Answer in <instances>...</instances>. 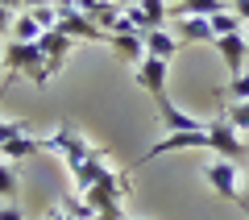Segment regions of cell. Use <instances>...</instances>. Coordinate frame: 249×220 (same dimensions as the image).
Instances as JSON below:
<instances>
[{
  "mask_svg": "<svg viewBox=\"0 0 249 220\" xmlns=\"http://www.w3.org/2000/svg\"><path fill=\"white\" fill-rule=\"evenodd\" d=\"M17 162H0V200H13L17 195Z\"/></svg>",
  "mask_w": 249,
  "mask_h": 220,
  "instance_id": "obj_19",
  "label": "cell"
},
{
  "mask_svg": "<svg viewBox=\"0 0 249 220\" xmlns=\"http://www.w3.org/2000/svg\"><path fill=\"white\" fill-rule=\"evenodd\" d=\"M0 58H4V79H0V92L9 88L17 75H25V79H34V88H46V54L37 42H9L4 50H0Z\"/></svg>",
  "mask_w": 249,
  "mask_h": 220,
  "instance_id": "obj_1",
  "label": "cell"
},
{
  "mask_svg": "<svg viewBox=\"0 0 249 220\" xmlns=\"http://www.w3.org/2000/svg\"><path fill=\"white\" fill-rule=\"evenodd\" d=\"M232 13H237L241 21H249V0H232Z\"/></svg>",
  "mask_w": 249,
  "mask_h": 220,
  "instance_id": "obj_28",
  "label": "cell"
},
{
  "mask_svg": "<svg viewBox=\"0 0 249 220\" xmlns=\"http://www.w3.org/2000/svg\"><path fill=\"white\" fill-rule=\"evenodd\" d=\"M208 133H212V154H220V158H229V162H245L249 158V137H241L229 125L224 112L208 121Z\"/></svg>",
  "mask_w": 249,
  "mask_h": 220,
  "instance_id": "obj_3",
  "label": "cell"
},
{
  "mask_svg": "<svg viewBox=\"0 0 249 220\" xmlns=\"http://www.w3.org/2000/svg\"><path fill=\"white\" fill-rule=\"evenodd\" d=\"M13 21H17V13H13L9 4H0V34H9V29H13Z\"/></svg>",
  "mask_w": 249,
  "mask_h": 220,
  "instance_id": "obj_25",
  "label": "cell"
},
{
  "mask_svg": "<svg viewBox=\"0 0 249 220\" xmlns=\"http://www.w3.org/2000/svg\"><path fill=\"white\" fill-rule=\"evenodd\" d=\"M154 104H158V116H162V125H166V133H196V129H204V125H208V121H199V116L183 112L170 96H158Z\"/></svg>",
  "mask_w": 249,
  "mask_h": 220,
  "instance_id": "obj_8",
  "label": "cell"
},
{
  "mask_svg": "<svg viewBox=\"0 0 249 220\" xmlns=\"http://www.w3.org/2000/svg\"><path fill=\"white\" fill-rule=\"evenodd\" d=\"M212 29H216V37H229V34H241V17L232 9H224V13H216L212 17Z\"/></svg>",
  "mask_w": 249,
  "mask_h": 220,
  "instance_id": "obj_20",
  "label": "cell"
},
{
  "mask_svg": "<svg viewBox=\"0 0 249 220\" xmlns=\"http://www.w3.org/2000/svg\"><path fill=\"white\" fill-rule=\"evenodd\" d=\"M224 116H229V125L237 133H249V100H232V104L224 108Z\"/></svg>",
  "mask_w": 249,
  "mask_h": 220,
  "instance_id": "obj_18",
  "label": "cell"
},
{
  "mask_svg": "<svg viewBox=\"0 0 249 220\" xmlns=\"http://www.w3.org/2000/svg\"><path fill=\"white\" fill-rule=\"evenodd\" d=\"M216 50H220V62L232 71V75H241V67H245V54H249V42L241 34H229V37H216Z\"/></svg>",
  "mask_w": 249,
  "mask_h": 220,
  "instance_id": "obj_10",
  "label": "cell"
},
{
  "mask_svg": "<svg viewBox=\"0 0 249 220\" xmlns=\"http://www.w3.org/2000/svg\"><path fill=\"white\" fill-rule=\"evenodd\" d=\"M241 187H245V191H241V203H237V208L249 212V166H245V175H241Z\"/></svg>",
  "mask_w": 249,
  "mask_h": 220,
  "instance_id": "obj_27",
  "label": "cell"
},
{
  "mask_svg": "<svg viewBox=\"0 0 249 220\" xmlns=\"http://www.w3.org/2000/svg\"><path fill=\"white\" fill-rule=\"evenodd\" d=\"M21 133H29L25 121H0V146H4V141H13V137H21Z\"/></svg>",
  "mask_w": 249,
  "mask_h": 220,
  "instance_id": "obj_23",
  "label": "cell"
},
{
  "mask_svg": "<svg viewBox=\"0 0 249 220\" xmlns=\"http://www.w3.org/2000/svg\"><path fill=\"white\" fill-rule=\"evenodd\" d=\"M37 46H42V54H46V83H50L54 75L62 71V62H67V54H71L75 37H67L62 29H46V34L37 37Z\"/></svg>",
  "mask_w": 249,
  "mask_h": 220,
  "instance_id": "obj_6",
  "label": "cell"
},
{
  "mask_svg": "<svg viewBox=\"0 0 249 220\" xmlns=\"http://www.w3.org/2000/svg\"><path fill=\"white\" fill-rule=\"evenodd\" d=\"M133 75H137V83H142V88L150 92L154 100L166 96V58H154V54H145V58L133 67Z\"/></svg>",
  "mask_w": 249,
  "mask_h": 220,
  "instance_id": "obj_9",
  "label": "cell"
},
{
  "mask_svg": "<svg viewBox=\"0 0 249 220\" xmlns=\"http://www.w3.org/2000/svg\"><path fill=\"white\" fill-rule=\"evenodd\" d=\"M37 150H46V137L21 133V137H13V141H4V146H0V158H4V162H25L29 154H37Z\"/></svg>",
  "mask_w": 249,
  "mask_h": 220,
  "instance_id": "obj_11",
  "label": "cell"
},
{
  "mask_svg": "<svg viewBox=\"0 0 249 220\" xmlns=\"http://www.w3.org/2000/svg\"><path fill=\"white\" fill-rule=\"evenodd\" d=\"M229 100H249V71H241V75L229 79Z\"/></svg>",
  "mask_w": 249,
  "mask_h": 220,
  "instance_id": "obj_22",
  "label": "cell"
},
{
  "mask_svg": "<svg viewBox=\"0 0 249 220\" xmlns=\"http://www.w3.org/2000/svg\"><path fill=\"white\" fill-rule=\"evenodd\" d=\"M245 42H249V37H245Z\"/></svg>",
  "mask_w": 249,
  "mask_h": 220,
  "instance_id": "obj_32",
  "label": "cell"
},
{
  "mask_svg": "<svg viewBox=\"0 0 249 220\" xmlns=\"http://www.w3.org/2000/svg\"><path fill=\"white\" fill-rule=\"evenodd\" d=\"M108 46H112L124 62H133V67L145 58V34H108Z\"/></svg>",
  "mask_w": 249,
  "mask_h": 220,
  "instance_id": "obj_13",
  "label": "cell"
},
{
  "mask_svg": "<svg viewBox=\"0 0 249 220\" xmlns=\"http://www.w3.org/2000/svg\"><path fill=\"white\" fill-rule=\"evenodd\" d=\"M166 4H170V9H175V4H183V0H166Z\"/></svg>",
  "mask_w": 249,
  "mask_h": 220,
  "instance_id": "obj_30",
  "label": "cell"
},
{
  "mask_svg": "<svg viewBox=\"0 0 249 220\" xmlns=\"http://www.w3.org/2000/svg\"><path fill=\"white\" fill-rule=\"evenodd\" d=\"M137 9L145 13V21H150V29H162L170 17V4L166 0H137Z\"/></svg>",
  "mask_w": 249,
  "mask_h": 220,
  "instance_id": "obj_17",
  "label": "cell"
},
{
  "mask_svg": "<svg viewBox=\"0 0 249 220\" xmlns=\"http://www.w3.org/2000/svg\"><path fill=\"white\" fill-rule=\"evenodd\" d=\"M224 9H232L229 0H183V4H175L170 9V17H216V13H224Z\"/></svg>",
  "mask_w": 249,
  "mask_h": 220,
  "instance_id": "obj_14",
  "label": "cell"
},
{
  "mask_svg": "<svg viewBox=\"0 0 249 220\" xmlns=\"http://www.w3.org/2000/svg\"><path fill=\"white\" fill-rule=\"evenodd\" d=\"M46 150H62V158H67V170H71V179L83 170V162H88V154L96 150L88 137H83L79 129H71V125H62L58 133H50L46 137Z\"/></svg>",
  "mask_w": 249,
  "mask_h": 220,
  "instance_id": "obj_2",
  "label": "cell"
},
{
  "mask_svg": "<svg viewBox=\"0 0 249 220\" xmlns=\"http://www.w3.org/2000/svg\"><path fill=\"white\" fill-rule=\"evenodd\" d=\"M112 4L116 9H129V4H137V0H112Z\"/></svg>",
  "mask_w": 249,
  "mask_h": 220,
  "instance_id": "obj_29",
  "label": "cell"
},
{
  "mask_svg": "<svg viewBox=\"0 0 249 220\" xmlns=\"http://www.w3.org/2000/svg\"><path fill=\"white\" fill-rule=\"evenodd\" d=\"M62 212H67L71 220H91V216H96V212L88 208V200H83V195H67V200H62Z\"/></svg>",
  "mask_w": 249,
  "mask_h": 220,
  "instance_id": "obj_21",
  "label": "cell"
},
{
  "mask_svg": "<svg viewBox=\"0 0 249 220\" xmlns=\"http://www.w3.org/2000/svg\"><path fill=\"white\" fill-rule=\"evenodd\" d=\"M204 179L212 183V191L220 195V200L241 203V170H237V162H229V158H212V162H204Z\"/></svg>",
  "mask_w": 249,
  "mask_h": 220,
  "instance_id": "obj_4",
  "label": "cell"
},
{
  "mask_svg": "<svg viewBox=\"0 0 249 220\" xmlns=\"http://www.w3.org/2000/svg\"><path fill=\"white\" fill-rule=\"evenodd\" d=\"M54 29H62L67 37H83V42H108V34L88 17V13H79V9L58 13V25H54Z\"/></svg>",
  "mask_w": 249,
  "mask_h": 220,
  "instance_id": "obj_7",
  "label": "cell"
},
{
  "mask_svg": "<svg viewBox=\"0 0 249 220\" xmlns=\"http://www.w3.org/2000/svg\"><path fill=\"white\" fill-rule=\"evenodd\" d=\"M129 220H137V216H129Z\"/></svg>",
  "mask_w": 249,
  "mask_h": 220,
  "instance_id": "obj_31",
  "label": "cell"
},
{
  "mask_svg": "<svg viewBox=\"0 0 249 220\" xmlns=\"http://www.w3.org/2000/svg\"><path fill=\"white\" fill-rule=\"evenodd\" d=\"M46 29L34 21V13H17V21H13V42H37Z\"/></svg>",
  "mask_w": 249,
  "mask_h": 220,
  "instance_id": "obj_16",
  "label": "cell"
},
{
  "mask_svg": "<svg viewBox=\"0 0 249 220\" xmlns=\"http://www.w3.org/2000/svg\"><path fill=\"white\" fill-rule=\"evenodd\" d=\"M178 46H183V42H178L166 25H162V29H145V54H154V58H166L170 62L178 54Z\"/></svg>",
  "mask_w": 249,
  "mask_h": 220,
  "instance_id": "obj_12",
  "label": "cell"
},
{
  "mask_svg": "<svg viewBox=\"0 0 249 220\" xmlns=\"http://www.w3.org/2000/svg\"><path fill=\"white\" fill-rule=\"evenodd\" d=\"M178 42H216V29H212V17H183L178 21Z\"/></svg>",
  "mask_w": 249,
  "mask_h": 220,
  "instance_id": "obj_15",
  "label": "cell"
},
{
  "mask_svg": "<svg viewBox=\"0 0 249 220\" xmlns=\"http://www.w3.org/2000/svg\"><path fill=\"white\" fill-rule=\"evenodd\" d=\"M0 220H25V212H21L17 203L9 200V203H0Z\"/></svg>",
  "mask_w": 249,
  "mask_h": 220,
  "instance_id": "obj_24",
  "label": "cell"
},
{
  "mask_svg": "<svg viewBox=\"0 0 249 220\" xmlns=\"http://www.w3.org/2000/svg\"><path fill=\"white\" fill-rule=\"evenodd\" d=\"M175 150H212V133H208V125H204V129H196V133H166L162 141H154V146H150V154H142V162H154V158L175 154Z\"/></svg>",
  "mask_w": 249,
  "mask_h": 220,
  "instance_id": "obj_5",
  "label": "cell"
},
{
  "mask_svg": "<svg viewBox=\"0 0 249 220\" xmlns=\"http://www.w3.org/2000/svg\"><path fill=\"white\" fill-rule=\"evenodd\" d=\"M91 220H129V216H124L121 208H104V212H96V216H91Z\"/></svg>",
  "mask_w": 249,
  "mask_h": 220,
  "instance_id": "obj_26",
  "label": "cell"
}]
</instances>
